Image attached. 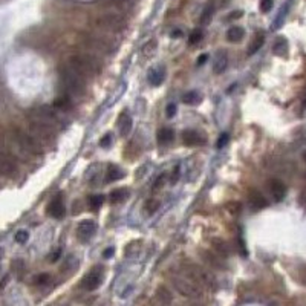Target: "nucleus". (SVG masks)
I'll return each instance as SVG.
<instances>
[{"instance_id": "1", "label": "nucleus", "mask_w": 306, "mask_h": 306, "mask_svg": "<svg viewBox=\"0 0 306 306\" xmlns=\"http://www.w3.org/2000/svg\"><path fill=\"white\" fill-rule=\"evenodd\" d=\"M179 271L182 274H185L187 277H190L193 282H196L202 288H208V289L216 288L214 277L205 270V268H202V266H199L193 262H184L179 268Z\"/></svg>"}, {"instance_id": "2", "label": "nucleus", "mask_w": 306, "mask_h": 306, "mask_svg": "<svg viewBox=\"0 0 306 306\" xmlns=\"http://www.w3.org/2000/svg\"><path fill=\"white\" fill-rule=\"evenodd\" d=\"M172 283L175 289L187 299H199L202 296L204 288L199 286L196 282H193V280L187 277L185 274H182L181 271L172 277Z\"/></svg>"}, {"instance_id": "3", "label": "nucleus", "mask_w": 306, "mask_h": 306, "mask_svg": "<svg viewBox=\"0 0 306 306\" xmlns=\"http://www.w3.org/2000/svg\"><path fill=\"white\" fill-rule=\"evenodd\" d=\"M60 76H61V83L65 84V87L69 92L80 95L84 92V76H81L76 71H74L71 66H66L60 71Z\"/></svg>"}, {"instance_id": "4", "label": "nucleus", "mask_w": 306, "mask_h": 306, "mask_svg": "<svg viewBox=\"0 0 306 306\" xmlns=\"http://www.w3.org/2000/svg\"><path fill=\"white\" fill-rule=\"evenodd\" d=\"M69 66L78 72L81 76L87 78V76H94L98 72L97 61L87 55H72L69 60Z\"/></svg>"}, {"instance_id": "5", "label": "nucleus", "mask_w": 306, "mask_h": 306, "mask_svg": "<svg viewBox=\"0 0 306 306\" xmlns=\"http://www.w3.org/2000/svg\"><path fill=\"white\" fill-rule=\"evenodd\" d=\"M38 143H52L55 139V132H54V126H49L46 123H42L38 120L29 118V130H28Z\"/></svg>"}, {"instance_id": "6", "label": "nucleus", "mask_w": 306, "mask_h": 306, "mask_svg": "<svg viewBox=\"0 0 306 306\" xmlns=\"http://www.w3.org/2000/svg\"><path fill=\"white\" fill-rule=\"evenodd\" d=\"M0 175L9 178V179L19 176V165L16 158L5 152H0Z\"/></svg>"}, {"instance_id": "7", "label": "nucleus", "mask_w": 306, "mask_h": 306, "mask_svg": "<svg viewBox=\"0 0 306 306\" xmlns=\"http://www.w3.org/2000/svg\"><path fill=\"white\" fill-rule=\"evenodd\" d=\"M101 282H103V268L95 266L91 273H87L84 276V279L80 283V288L84 291H94L101 285Z\"/></svg>"}, {"instance_id": "8", "label": "nucleus", "mask_w": 306, "mask_h": 306, "mask_svg": "<svg viewBox=\"0 0 306 306\" xmlns=\"http://www.w3.org/2000/svg\"><path fill=\"white\" fill-rule=\"evenodd\" d=\"M31 118L34 120H38L42 123H46L49 126H55L58 123V117L55 110L51 107V106H40V107H35L32 112H31Z\"/></svg>"}, {"instance_id": "9", "label": "nucleus", "mask_w": 306, "mask_h": 306, "mask_svg": "<svg viewBox=\"0 0 306 306\" xmlns=\"http://www.w3.org/2000/svg\"><path fill=\"white\" fill-rule=\"evenodd\" d=\"M46 213L54 219H61L65 218V204H63V198L61 195L55 196L52 201L48 204L46 207Z\"/></svg>"}, {"instance_id": "10", "label": "nucleus", "mask_w": 306, "mask_h": 306, "mask_svg": "<svg viewBox=\"0 0 306 306\" xmlns=\"http://www.w3.org/2000/svg\"><path fill=\"white\" fill-rule=\"evenodd\" d=\"M98 23H100V26L110 29V31H120L124 26V20L117 14H106L103 17H100Z\"/></svg>"}, {"instance_id": "11", "label": "nucleus", "mask_w": 306, "mask_h": 306, "mask_svg": "<svg viewBox=\"0 0 306 306\" xmlns=\"http://www.w3.org/2000/svg\"><path fill=\"white\" fill-rule=\"evenodd\" d=\"M95 231H97V224L91 219H84L76 225V236L81 240L91 239L95 234Z\"/></svg>"}, {"instance_id": "12", "label": "nucleus", "mask_w": 306, "mask_h": 306, "mask_svg": "<svg viewBox=\"0 0 306 306\" xmlns=\"http://www.w3.org/2000/svg\"><path fill=\"white\" fill-rule=\"evenodd\" d=\"M268 190H270L274 201H282L286 195V187L280 179H270V182H268Z\"/></svg>"}, {"instance_id": "13", "label": "nucleus", "mask_w": 306, "mask_h": 306, "mask_svg": "<svg viewBox=\"0 0 306 306\" xmlns=\"http://www.w3.org/2000/svg\"><path fill=\"white\" fill-rule=\"evenodd\" d=\"M248 204H250V207H251L254 211L263 210V208L268 205V202H266L265 196L260 193V191H257V190H251V191H250V195H248Z\"/></svg>"}, {"instance_id": "14", "label": "nucleus", "mask_w": 306, "mask_h": 306, "mask_svg": "<svg viewBox=\"0 0 306 306\" xmlns=\"http://www.w3.org/2000/svg\"><path fill=\"white\" fill-rule=\"evenodd\" d=\"M202 259L205 260V263H208L211 268H216V270H224L225 263H224V257H221L218 253H211V251H202Z\"/></svg>"}, {"instance_id": "15", "label": "nucleus", "mask_w": 306, "mask_h": 306, "mask_svg": "<svg viewBox=\"0 0 306 306\" xmlns=\"http://www.w3.org/2000/svg\"><path fill=\"white\" fill-rule=\"evenodd\" d=\"M182 141L188 147H195V146H202L205 143V138L201 133H198L196 130H185L182 133Z\"/></svg>"}, {"instance_id": "16", "label": "nucleus", "mask_w": 306, "mask_h": 306, "mask_svg": "<svg viewBox=\"0 0 306 306\" xmlns=\"http://www.w3.org/2000/svg\"><path fill=\"white\" fill-rule=\"evenodd\" d=\"M211 247L214 250V253H218L221 257H228L231 254V247L227 240L221 239V237H214L211 239Z\"/></svg>"}, {"instance_id": "17", "label": "nucleus", "mask_w": 306, "mask_h": 306, "mask_svg": "<svg viewBox=\"0 0 306 306\" xmlns=\"http://www.w3.org/2000/svg\"><path fill=\"white\" fill-rule=\"evenodd\" d=\"M147 80L152 86H159L164 81V68L161 66H155L149 71Z\"/></svg>"}, {"instance_id": "18", "label": "nucleus", "mask_w": 306, "mask_h": 306, "mask_svg": "<svg viewBox=\"0 0 306 306\" xmlns=\"http://www.w3.org/2000/svg\"><path fill=\"white\" fill-rule=\"evenodd\" d=\"M155 299L165 306H170L173 302V294L170 292V289H167L165 286H159L155 292Z\"/></svg>"}, {"instance_id": "19", "label": "nucleus", "mask_w": 306, "mask_h": 306, "mask_svg": "<svg viewBox=\"0 0 306 306\" xmlns=\"http://www.w3.org/2000/svg\"><path fill=\"white\" fill-rule=\"evenodd\" d=\"M244 35H245L244 28H240V26H231V28L228 29V32H227V40L231 42V43H236V42H240L242 38H244Z\"/></svg>"}, {"instance_id": "20", "label": "nucleus", "mask_w": 306, "mask_h": 306, "mask_svg": "<svg viewBox=\"0 0 306 306\" xmlns=\"http://www.w3.org/2000/svg\"><path fill=\"white\" fill-rule=\"evenodd\" d=\"M227 68V54L225 52H219L214 58V63H213V71L214 74H222Z\"/></svg>"}, {"instance_id": "21", "label": "nucleus", "mask_w": 306, "mask_h": 306, "mask_svg": "<svg viewBox=\"0 0 306 306\" xmlns=\"http://www.w3.org/2000/svg\"><path fill=\"white\" fill-rule=\"evenodd\" d=\"M263 42H265V35H263V34H256V37H254V40L251 42V45H250L248 49H247V54H248V55L256 54L257 51L262 48Z\"/></svg>"}, {"instance_id": "22", "label": "nucleus", "mask_w": 306, "mask_h": 306, "mask_svg": "<svg viewBox=\"0 0 306 306\" xmlns=\"http://www.w3.org/2000/svg\"><path fill=\"white\" fill-rule=\"evenodd\" d=\"M124 176V172L118 167V165H109V169H107V182H112V181H118L121 179V178Z\"/></svg>"}, {"instance_id": "23", "label": "nucleus", "mask_w": 306, "mask_h": 306, "mask_svg": "<svg viewBox=\"0 0 306 306\" xmlns=\"http://www.w3.org/2000/svg\"><path fill=\"white\" fill-rule=\"evenodd\" d=\"M127 198V190L126 188H117L110 193V202L112 204H120Z\"/></svg>"}, {"instance_id": "24", "label": "nucleus", "mask_w": 306, "mask_h": 306, "mask_svg": "<svg viewBox=\"0 0 306 306\" xmlns=\"http://www.w3.org/2000/svg\"><path fill=\"white\" fill-rule=\"evenodd\" d=\"M120 130H121V135L123 136L130 133V130H132V118L129 117V115H126V117L121 118V121H120Z\"/></svg>"}, {"instance_id": "25", "label": "nucleus", "mask_w": 306, "mask_h": 306, "mask_svg": "<svg viewBox=\"0 0 306 306\" xmlns=\"http://www.w3.org/2000/svg\"><path fill=\"white\" fill-rule=\"evenodd\" d=\"M173 138H175V132L172 129H161L158 132V141L159 143L167 144V143L173 141Z\"/></svg>"}, {"instance_id": "26", "label": "nucleus", "mask_w": 306, "mask_h": 306, "mask_svg": "<svg viewBox=\"0 0 306 306\" xmlns=\"http://www.w3.org/2000/svg\"><path fill=\"white\" fill-rule=\"evenodd\" d=\"M273 51H274L276 54H279V55H285L286 51H288V42L285 40V38H282V37L277 38L276 43H274Z\"/></svg>"}, {"instance_id": "27", "label": "nucleus", "mask_w": 306, "mask_h": 306, "mask_svg": "<svg viewBox=\"0 0 306 306\" xmlns=\"http://www.w3.org/2000/svg\"><path fill=\"white\" fill-rule=\"evenodd\" d=\"M54 107L57 109H61V110H69L72 107V101L69 100V97H60L54 101Z\"/></svg>"}, {"instance_id": "28", "label": "nucleus", "mask_w": 306, "mask_h": 306, "mask_svg": "<svg viewBox=\"0 0 306 306\" xmlns=\"http://www.w3.org/2000/svg\"><path fill=\"white\" fill-rule=\"evenodd\" d=\"M182 101L185 104H188V106H195V104H198L201 101V95L198 92H195V91H191V92H187L182 97Z\"/></svg>"}, {"instance_id": "29", "label": "nucleus", "mask_w": 306, "mask_h": 306, "mask_svg": "<svg viewBox=\"0 0 306 306\" xmlns=\"http://www.w3.org/2000/svg\"><path fill=\"white\" fill-rule=\"evenodd\" d=\"M103 196L101 195H94L91 196V199H89V207H91L92 210H98L101 205H103Z\"/></svg>"}, {"instance_id": "30", "label": "nucleus", "mask_w": 306, "mask_h": 306, "mask_svg": "<svg viewBox=\"0 0 306 306\" xmlns=\"http://www.w3.org/2000/svg\"><path fill=\"white\" fill-rule=\"evenodd\" d=\"M49 282H51V276H49V274H46V273H43V274H38V276H35V277H34V283H35V285H38V286L48 285Z\"/></svg>"}, {"instance_id": "31", "label": "nucleus", "mask_w": 306, "mask_h": 306, "mask_svg": "<svg viewBox=\"0 0 306 306\" xmlns=\"http://www.w3.org/2000/svg\"><path fill=\"white\" fill-rule=\"evenodd\" d=\"M211 14H213V6L208 5L205 9H204V12H202V16H201V23H202V25H207V23L210 22V19H211Z\"/></svg>"}, {"instance_id": "32", "label": "nucleus", "mask_w": 306, "mask_h": 306, "mask_svg": "<svg viewBox=\"0 0 306 306\" xmlns=\"http://www.w3.org/2000/svg\"><path fill=\"white\" fill-rule=\"evenodd\" d=\"M202 40V32L199 31V29H195L193 32L190 34V37H188V43L190 45H196V43H199Z\"/></svg>"}, {"instance_id": "33", "label": "nucleus", "mask_w": 306, "mask_h": 306, "mask_svg": "<svg viewBox=\"0 0 306 306\" xmlns=\"http://www.w3.org/2000/svg\"><path fill=\"white\" fill-rule=\"evenodd\" d=\"M28 237H29V233L25 231V230H20V231L16 233V240L19 242V244H25V242L28 240Z\"/></svg>"}, {"instance_id": "34", "label": "nucleus", "mask_w": 306, "mask_h": 306, "mask_svg": "<svg viewBox=\"0 0 306 306\" xmlns=\"http://www.w3.org/2000/svg\"><path fill=\"white\" fill-rule=\"evenodd\" d=\"M112 141H113V136H112V133H107V135H104L103 138H101L100 146L103 147V149H107V147L112 144Z\"/></svg>"}, {"instance_id": "35", "label": "nucleus", "mask_w": 306, "mask_h": 306, "mask_svg": "<svg viewBox=\"0 0 306 306\" xmlns=\"http://www.w3.org/2000/svg\"><path fill=\"white\" fill-rule=\"evenodd\" d=\"M159 207V202L158 201H149L147 205H146V211L147 213H155Z\"/></svg>"}, {"instance_id": "36", "label": "nucleus", "mask_w": 306, "mask_h": 306, "mask_svg": "<svg viewBox=\"0 0 306 306\" xmlns=\"http://www.w3.org/2000/svg\"><path fill=\"white\" fill-rule=\"evenodd\" d=\"M273 8V0H262L260 2V11L262 12H270Z\"/></svg>"}, {"instance_id": "37", "label": "nucleus", "mask_w": 306, "mask_h": 306, "mask_svg": "<svg viewBox=\"0 0 306 306\" xmlns=\"http://www.w3.org/2000/svg\"><path fill=\"white\" fill-rule=\"evenodd\" d=\"M227 208L231 211L233 214H236V213H239L240 211V205H239V202H230L228 205H227Z\"/></svg>"}, {"instance_id": "38", "label": "nucleus", "mask_w": 306, "mask_h": 306, "mask_svg": "<svg viewBox=\"0 0 306 306\" xmlns=\"http://www.w3.org/2000/svg\"><path fill=\"white\" fill-rule=\"evenodd\" d=\"M155 49H156V43H155V42H149L147 46H146V49H144V54H146V55L153 54V52H155Z\"/></svg>"}, {"instance_id": "39", "label": "nucleus", "mask_w": 306, "mask_h": 306, "mask_svg": "<svg viewBox=\"0 0 306 306\" xmlns=\"http://www.w3.org/2000/svg\"><path fill=\"white\" fill-rule=\"evenodd\" d=\"M175 113H176V106L175 104H169L167 107H165V115H167L169 118L175 117Z\"/></svg>"}, {"instance_id": "40", "label": "nucleus", "mask_w": 306, "mask_h": 306, "mask_svg": "<svg viewBox=\"0 0 306 306\" xmlns=\"http://www.w3.org/2000/svg\"><path fill=\"white\" fill-rule=\"evenodd\" d=\"M228 139H230V136H228L227 133L221 135V136H219V139H218V147H219V149H222V147L228 143Z\"/></svg>"}, {"instance_id": "41", "label": "nucleus", "mask_w": 306, "mask_h": 306, "mask_svg": "<svg viewBox=\"0 0 306 306\" xmlns=\"http://www.w3.org/2000/svg\"><path fill=\"white\" fill-rule=\"evenodd\" d=\"M60 256H61V248H57V250L54 251V254H51L49 260H51V262H57Z\"/></svg>"}, {"instance_id": "42", "label": "nucleus", "mask_w": 306, "mask_h": 306, "mask_svg": "<svg viewBox=\"0 0 306 306\" xmlns=\"http://www.w3.org/2000/svg\"><path fill=\"white\" fill-rule=\"evenodd\" d=\"M242 14H244V12H242V11H233L231 14L228 16V20H234V19H239V17H242Z\"/></svg>"}, {"instance_id": "43", "label": "nucleus", "mask_w": 306, "mask_h": 306, "mask_svg": "<svg viewBox=\"0 0 306 306\" xmlns=\"http://www.w3.org/2000/svg\"><path fill=\"white\" fill-rule=\"evenodd\" d=\"M164 179H165V176H159L158 179H156V182H155V185H153V188H159L161 185H164Z\"/></svg>"}, {"instance_id": "44", "label": "nucleus", "mask_w": 306, "mask_h": 306, "mask_svg": "<svg viewBox=\"0 0 306 306\" xmlns=\"http://www.w3.org/2000/svg\"><path fill=\"white\" fill-rule=\"evenodd\" d=\"M207 60H208V55H207V54H202V55L198 58V66H202Z\"/></svg>"}, {"instance_id": "45", "label": "nucleus", "mask_w": 306, "mask_h": 306, "mask_svg": "<svg viewBox=\"0 0 306 306\" xmlns=\"http://www.w3.org/2000/svg\"><path fill=\"white\" fill-rule=\"evenodd\" d=\"M113 253H115V250H113V248H107V250L104 251L103 256H104L106 259H109V257H112V256H113Z\"/></svg>"}, {"instance_id": "46", "label": "nucleus", "mask_w": 306, "mask_h": 306, "mask_svg": "<svg viewBox=\"0 0 306 306\" xmlns=\"http://www.w3.org/2000/svg\"><path fill=\"white\" fill-rule=\"evenodd\" d=\"M179 167H176V172H173V176H172V182H176L178 178H179Z\"/></svg>"}, {"instance_id": "47", "label": "nucleus", "mask_w": 306, "mask_h": 306, "mask_svg": "<svg viewBox=\"0 0 306 306\" xmlns=\"http://www.w3.org/2000/svg\"><path fill=\"white\" fill-rule=\"evenodd\" d=\"M146 306H165V305H162L161 302H158V300L155 299V302H150V303H147Z\"/></svg>"}, {"instance_id": "48", "label": "nucleus", "mask_w": 306, "mask_h": 306, "mask_svg": "<svg viewBox=\"0 0 306 306\" xmlns=\"http://www.w3.org/2000/svg\"><path fill=\"white\" fill-rule=\"evenodd\" d=\"M181 35H182V32H181L179 29H176V31H173V32H172V37H173V38H175V37L178 38V37H181Z\"/></svg>"}, {"instance_id": "49", "label": "nucleus", "mask_w": 306, "mask_h": 306, "mask_svg": "<svg viewBox=\"0 0 306 306\" xmlns=\"http://www.w3.org/2000/svg\"><path fill=\"white\" fill-rule=\"evenodd\" d=\"M303 159H305V162H306V150L303 152Z\"/></svg>"}, {"instance_id": "50", "label": "nucleus", "mask_w": 306, "mask_h": 306, "mask_svg": "<svg viewBox=\"0 0 306 306\" xmlns=\"http://www.w3.org/2000/svg\"><path fill=\"white\" fill-rule=\"evenodd\" d=\"M0 253H2V251H0Z\"/></svg>"}, {"instance_id": "51", "label": "nucleus", "mask_w": 306, "mask_h": 306, "mask_svg": "<svg viewBox=\"0 0 306 306\" xmlns=\"http://www.w3.org/2000/svg\"><path fill=\"white\" fill-rule=\"evenodd\" d=\"M0 185H2V184H0Z\"/></svg>"}]
</instances>
